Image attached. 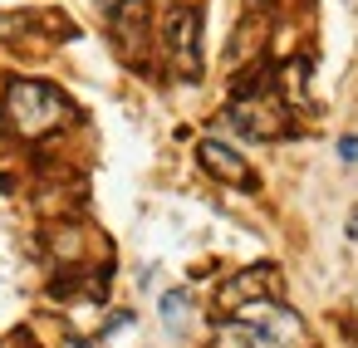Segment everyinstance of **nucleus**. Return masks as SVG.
<instances>
[{"instance_id":"obj_1","label":"nucleus","mask_w":358,"mask_h":348,"mask_svg":"<svg viewBox=\"0 0 358 348\" xmlns=\"http://www.w3.org/2000/svg\"><path fill=\"white\" fill-rule=\"evenodd\" d=\"M74 103L64 99V89L45 84V79H10L6 99H0V123H6L15 138L40 143L50 133H59L64 123H74Z\"/></svg>"},{"instance_id":"obj_2","label":"nucleus","mask_w":358,"mask_h":348,"mask_svg":"<svg viewBox=\"0 0 358 348\" xmlns=\"http://www.w3.org/2000/svg\"><path fill=\"white\" fill-rule=\"evenodd\" d=\"M226 118H231L245 138H255V143H280V138H289V103H285L265 79L236 84V99H231Z\"/></svg>"},{"instance_id":"obj_3","label":"nucleus","mask_w":358,"mask_h":348,"mask_svg":"<svg viewBox=\"0 0 358 348\" xmlns=\"http://www.w3.org/2000/svg\"><path fill=\"white\" fill-rule=\"evenodd\" d=\"M162 45L167 59L182 79H201V15L192 6H172L162 20Z\"/></svg>"},{"instance_id":"obj_4","label":"nucleus","mask_w":358,"mask_h":348,"mask_svg":"<svg viewBox=\"0 0 358 348\" xmlns=\"http://www.w3.org/2000/svg\"><path fill=\"white\" fill-rule=\"evenodd\" d=\"M99 10L108 15L113 40L128 55H143V35H148V0H99Z\"/></svg>"},{"instance_id":"obj_5","label":"nucleus","mask_w":358,"mask_h":348,"mask_svg":"<svg viewBox=\"0 0 358 348\" xmlns=\"http://www.w3.org/2000/svg\"><path fill=\"white\" fill-rule=\"evenodd\" d=\"M196 157H201V167H206L216 182H226V187H250V182H255V177H250V162H245L231 143H221V138H201Z\"/></svg>"},{"instance_id":"obj_6","label":"nucleus","mask_w":358,"mask_h":348,"mask_svg":"<svg viewBox=\"0 0 358 348\" xmlns=\"http://www.w3.org/2000/svg\"><path fill=\"white\" fill-rule=\"evenodd\" d=\"M275 294H280V270H275V265H255V270L226 280L221 309L231 314V309H241V304H250V299H275Z\"/></svg>"},{"instance_id":"obj_7","label":"nucleus","mask_w":358,"mask_h":348,"mask_svg":"<svg viewBox=\"0 0 358 348\" xmlns=\"http://www.w3.org/2000/svg\"><path fill=\"white\" fill-rule=\"evenodd\" d=\"M182 314H187V294H182V289H172V294H162V319H167V324H177Z\"/></svg>"},{"instance_id":"obj_8","label":"nucleus","mask_w":358,"mask_h":348,"mask_svg":"<svg viewBox=\"0 0 358 348\" xmlns=\"http://www.w3.org/2000/svg\"><path fill=\"white\" fill-rule=\"evenodd\" d=\"M338 157L343 162H358V138H338Z\"/></svg>"},{"instance_id":"obj_9","label":"nucleus","mask_w":358,"mask_h":348,"mask_svg":"<svg viewBox=\"0 0 358 348\" xmlns=\"http://www.w3.org/2000/svg\"><path fill=\"white\" fill-rule=\"evenodd\" d=\"M348 235H353V240H358V211H353V216H348Z\"/></svg>"},{"instance_id":"obj_10","label":"nucleus","mask_w":358,"mask_h":348,"mask_svg":"<svg viewBox=\"0 0 358 348\" xmlns=\"http://www.w3.org/2000/svg\"><path fill=\"white\" fill-rule=\"evenodd\" d=\"M0 191H10V177H0Z\"/></svg>"},{"instance_id":"obj_11","label":"nucleus","mask_w":358,"mask_h":348,"mask_svg":"<svg viewBox=\"0 0 358 348\" xmlns=\"http://www.w3.org/2000/svg\"><path fill=\"white\" fill-rule=\"evenodd\" d=\"M0 152H6V128H0Z\"/></svg>"},{"instance_id":"obj_12","label":"nucleus","mask_w":358,"mask_h":348,"mask_svg":"<svg viewBox=\"0 0 358 348\" xmlns=\"http://www.w3.org/2000/svg\"><path fill=\"white\" fill-rule=\"evenodd\" d=\"M255 6H275V0H255Z\"/></svg>"}]
</instances>
